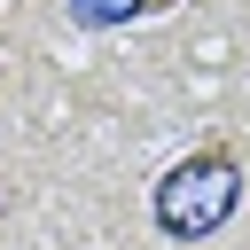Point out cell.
<instances>
[{
	"instance_id": "1",
	"label": "cell",
	"mask_w": 250,
	"mask_h": 250,
	"mask_svg": "<svg viewBox=\"0 0 250 250\" xmlns=\"http://www.w3.org/2000/svg\"><path fill=\"white\" fill-rule=\"evenodd\" d=\"M234 211H242V156H234L227 141L180 156V164L156 180V227H164L172 242H203V234H219Z\"/></svg>"
}]
</instances>
